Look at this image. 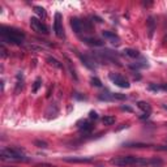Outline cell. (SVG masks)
I'll list each match as a JSON object with an SVG mask.
<instances>
[{"mask_svg":"<svg viewBox=\"0 0 167 167\" xmlns=\"http://www.w3.org/2000/svg\"><path fill=\"white\" fill-rule=\"evenodd\" d=\"M108 78L111 80V81H112L114 84H115L116 86H119V88L128 89V88L131 86V84L128 82V80L125 78V77H123L121 74H119V73H110Z\"/></svg>","mask_w":167,"mask_h":167,"instance_id":"5b68a950","label":"cell"},{"mask_svg":"<svg viewBox=\"0 0 167 167\" xmlns=\"http://www.w3.org/2000/svg\"><path fill=\"white\" fill-rule=\"evenodd\" d=\"M163 108H166V110H167V106H166V105H165V106H163Z\"/></svg>","mask_w":167,"mask_h":167,"instance_id":"83f0119b","label":"cell"},{"mask_svg":"<svg viewBox=\"0 0 167 167\" xmlns=\"http://www.w3.org/2000/svg\"><path fill=\"white\" fill-rule=\"evenodd\" d=\"M30 26H32V29L34 32H37L38 34H48V28L46 24H43L39 18L37 17H32L30 18Z\"/></svg>","mask_w":167,"mask_h":167,"instance_id":"277c9868","label":"cell"},{"mask_svg":"<svg viewBox=\"0 0 167 167\" xmlns=\"http://www.w3.org/2000/svg\"><path fill=\"white\" fill-rule=\"evenodd\" d=\"M102 121H103L105 125H112L114 123H115V116L107 115V116H105L103 119H102Z\"/></svg>","mask_w":167,"mask_h":167,"instance_id":"9a60e30c","label":"cell"},{"mask_svg":"<svg viewBox=\"0 0 167 167\" xmlns=\"http://www.w3.org/2000/svg\"><path fill=\"white\" fill-rule=\"evenodd\" d=\"M138 157H133V155H120V157H115L111 159V165L116 167H124V166H131L136 165Z\"/></svg>","mask_w":167,"mask_h":167,"instance_id":"3957f363","label":"cell"},{"mask_svg":"<svg viewBox=\"0 0 167 167\" xmlns=\"http://www.w3.org/2000/svg\"><path fill=\"white\" fill-rule=\"evenodd\" d=\"M89 117H90V119H94V120H97V119H98V115H97V112H96V111H90V112H89Z\"/></svg>","mask_w":167,"mask_h":167,"instance_id":"603a6c76","label":"cell"},{"mask_svg":"<svg viewBox=\"0 0 167 167\" xmlns=\"http://www.w3.org/2000/svg\"><path fill=\"white\" fill-rule=\"evenodd\" d=\"M54 30L58 38H64V28H63V21H62V14L56 13L55 14V22H54Z\"/></svg>","mask_w":167,"mask_h":167,"instance_id":"8992f818","label":"cell"},{"mask_svg":"<svg viewBox=\"0 0 167 167\" xmlns=\"http://www.w3.org/2000/svg\"><path fill=\"white\" fill-rule=\"evenodd\" d=\"M41 85H42V80H41V78H37L35 81H34V85H33L32 92H33V93H37V92H38V89L41 88Z\"/></svg>","mask_w":167,"mask_h":167,"instance_id":"ac0fdd59","label":"cell"},{"mask_svg":"<svg viewBox=\"0 0 167 167\" xmlns=\"http://www.w3.org/2000/svg\"><path fill=\"white\" fill-rule=\"evenodd\" d=\"M35 145L38 147H47V144L44 141H39V140H37V141H35Z\"/></svg>","mask_w":167,"mask_h":167,"instance_id":"7402d4cb","label":"cell"},{"mask_svg":"<svg viewBox=\"0 0 167 167\" xmlns=\"http://www.w3.org/2000/svg\"><path fill=\"white\" fill-rule=\"evenodd\" d=\"M159 89H161V90H165V92H167V84H162V85L159 86Z\"/></svg>","mask_w":167,"mask_h":167,"instance_id":"d4e9b609","label":"cell"},{"mask_svg":"<svg viewBox=\"0 0 167 167\" xmlns=\"http://www.w3.org/2000/svg\"><path fill=\"white\" fill-rule=\"evenodd\" d=\"M121 110H125V111H132V108L131 107H127V106H123V107H121Z\"/></svg>","mask_w":167,"mask_h":167,"instance_id":"4316f807","label":"cell"},{"mask_svg":"<svg viewBox=\"0 0 167 167\" xmlns=\"http://www.w3.org/2000/svg\"><path fill=\"white\" fill-rule=\"evenodd\" d=\"M80 128H81V131H84V132H90L93 129V127L90 125V123H88V121H84V124Z\"/></svg>","mask_w":167,"mask_h":167,"instance_id":"ffe728a7","label":"cell"},{"mask_svg":"<svg viewBox=\"0 0 167 167\" xmlns=\"http://www.w3.org/2000/svg\"><path fill=\"white\" fill-rule=\"evenodd\" d=\"M155 149H157V150H163V151H167V145H161V146H157Z\"/></svg>","mask_w":167,"mask_h":167,"instance_id":"cb8c5ba5","label":"cell"},{"mask_svg":"<svg viewBox=\"0 0 167 167\" xmlns=\"http://www.w3.org/2000/svg\"><path fill=\"white\" fill-rule=\"evenodd\" d=\"M102 35H103L105 38H107V39L111 42L112 44H120V38L117 34L115 33H112V32H108V30H105V32H102Z\"/></svg>","mask_w":167,"mask_h":167,"instance_id":"52a82bcc","label":"cell"},{"mask_svg":"<svg viewBox=\"0 0 167 167\" xmlns=\"http://www.w3.org/2000/svg\"><path fill=\"white\" fill-rule=\"evenodd\" d=\"M47 62H48V64H51V65L59 68V69H62V68H63V64L60 62H58L55 58H51V56H50V58H47Z\"/></svg>","mask_w":167,"mask_h":167,"instance_id":"5bb4252c","label":"cell"},{"mask_svg":"<svg viewBox=\"0 0 167 167\" xmlns=\"http://www.w3.org/2000/svg\"><path fill=\"white\" fill-rule=\"evenodd\" d=\"M64 161L71 163H89L93 161V158L92 157H65Z\"/></svg>","mask_w":167,"mask_h":167,"instance_id":"ba28073f","label":"cell"},{"mask_svg":"<svg viewBox=\"0 0 167 167\" xmlns=\"http://www.w3.org/2000/svg\"><path fill=\"white\" fill-rule=\"evenodd\" d=\"M114 96V101H124L127 99V96L125 94H121V93H112Z\"/></svg>","mask_w":167,"mask_h":167,"instance_id":"d6986e66","label":"cell"},{"mask_svg":"<svg viewBox=\"0 0 167 167\" xmlns=\"http://www.w3.org/2000/svg\"><path fill=\"white\" fill-rule=\"evenodd\" d=\"M124 146L127 147H145V146H149L147 144H140V142H131V144H124Z\"/></svg>","mask_w":167,"mask_h":167,"instance_id":"e0dca14e","label":"cell"},{"mask_svg":"<svg viewBox=\"0 0 167 167\" xmlns=\"http://www.w3.org/2000/svg\"><path fill=\"white\" fill-rule=\"evenodd\" d=\"M147 24H149V35L151 37V35H153V33H154V29H155L154 18H153V17H150V18H149V21H147Z\"/></svg>","mask_w":167,"mask_h":167,"instance_id":"2e32d148","label":"cell"},{"mask_svg":"<svg viewBox=\"0 0 167 167\" xmlns=\"http://www.w3.org/2000/svg\"><path fill=\"white\" fill-rule=\"evenodd\" d=\"M0 35L3 41L11 44H21L25 41V34L20 30L9 28V26H2L0 28Z\"/></svg>","mask_w":167,"mask_h":167,"instance_id":"6da1fadb","label":"cell"},{"mask_svg":"<svg viewBox=\"0 0 167 167\" xmlns=\"http://www.w3.org/2000/svg\"><path fill=\"white\" fill-rule=\"evenodd\" d=\"M82 42L89 46H96V47H99V46H103V42L98 38H89V37H84L82 38Z\"/></svg>","mask_w":167,"mask_h":167,"instance_id":"30bf717a","label":"cell"},{"mask_svg":"<svg viewBox=\"0 0 167 167\" xmlns=\"http://www.w3.org/2000/svg\"><path fill=\"white\" fill-rule=\"evenodd\" d=\"M71 26H72V29H73V32L74 33H82V30H84V25H82V21L81 20H78V18H72L71 20Z\"/></svg>","mask_w":167,"mask_h":167,"instance_id":"9c48e42d","label":"cell"},{"mask_svg":"<svg viewBox=\"0 0 167 167\" xmlns=\"http://www.w3.org/2000/svg\"><path fill=\"white\" fill-rule=\"evenodd\" d=\"M34 12H35L41 18H46V11H44V8H42V7L35 5L34 7Z\"/></svg>","mask_w":167,"mask_h":167,"instance_id":"4fadbf2b","label":"cell"},{"mask_svg":"<svg viewBox=\"0 0 167 167\" xmlns=\"http://www.w3.org/2000/svg\"><path fill=\"white\" fill-rule=\"evenodd\" d=\"M124 52H125V55L129 56V58H138L140 56V52L137 50H133V48H125Z\"/></svg>","mask_w":167,"mask_h":167,"instance_id":"7c38bea8","label":"cell"},{"mask_svg":"<svg viewBox=\"0 0 167 167\" xmlns=\"http://www.w3.org/2000/svg\"><path fill=\"white\" fill-rule=\"evenodd\" d=\"M92 18H93V20H97V22H102V18H99L98 16H93Z\"/></svg>","mask_w":167,"mask_h":167,"instance_id":"484cf974","label":"cell"},{"mask_svg":"<svg viewBox=\"0 0 167 167\" xmlns=\"http://www.w3.org/2000/svg\"><path fill=\"white\" fill-rule=\"evenodd\" d=\"M90 82H92V85L98 86V88H101V86H102L101 80H99V78H97V77H92V78H90Z\"/></svg>","mask_w":167,"mask_h":167,"instance_id":"44dd1931","label":"cell"},{"mask_svg":"<svg viewBox=\"0 0 167 167\" xmlns=\"http://www.w3.org/2000/svg\"><path fill=\"white\" fill-rule=\"evenodd\" d=\"M2 159H8V161H28V158L21 153L18 149L14 147H7L2 150Z\"/></svg>","mask_w":167,"mask_h":167,"instance_id":"7a4b0ae2","label":"cell"},{"mask_svg":"<svg viewBox=\"0 0 167 167\" xmlns=\"http://www.w3.org/2000/svg\"><path fill=\"white\" fill-rule=\"evenodd\" d=\"M137 107H138L140 110H142L144 114H146V115H149V114L151 112V107H150V105H149V103H146V102H142V101L137 102Z\"/></svg>","mask_w":167,"mask_h":167,"instance_id":"8fae6325","label":"cell"}]
</instances>
